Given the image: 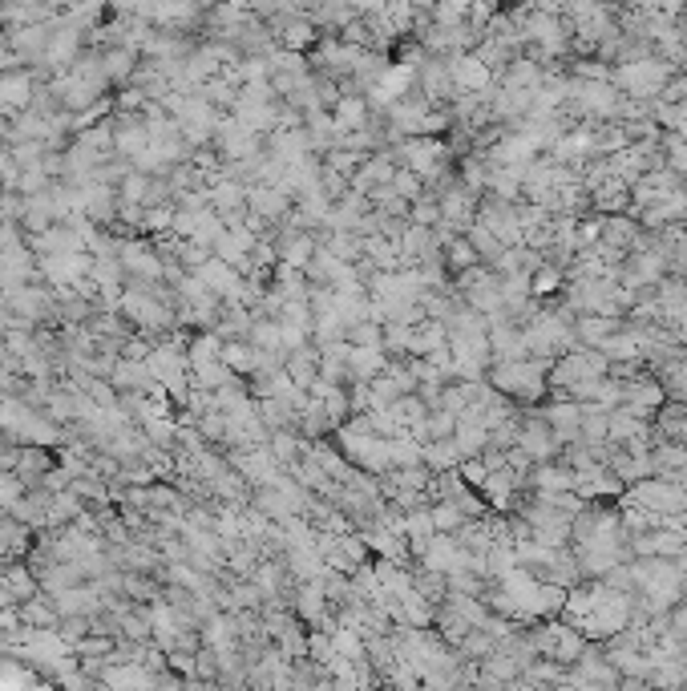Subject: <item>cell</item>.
Instances as JSON below:
<instances>
[]
</instances>
